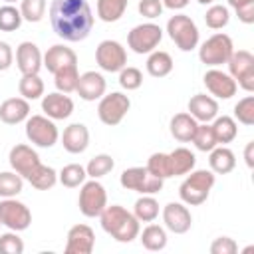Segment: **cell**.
Masks as SVG:
<instances>
[{
	"label": "cell",
	"instance_id": "cell-1",
	"mask_svg": "<svg viewBox=\"0 0 254 254\" xmlns=\"http://www.w3.org/2000/svg\"><path fill=\"white\" fill-rule=\"evenodd\" d=\"M52 30L65 42H81L93 28V12L87 0H52Z\"/></svg>",
	"mask_w": 254,
	"mask_h": 254
},
{
	"label": "cell",
	"instance_id": "cell-2",
	"mask_svg": "<svg viewBox=\"0 0 254 254\" xmlns=\"http://www.w3.org/2000/svg\"><path fill=\"white\" fill-rule=\"evenodd\" d=\"M99 218H101V228L117 242H131L139 236L141 228L137 216L127 208H123L121 204L105 206Z\"/></svg>",
	"mask_w": 254,
	"mask_h": 254
},
{
	"label": "cell",
	"instance_id": "cell-3",
	"mask_svg": "<svg viewBox=\"0 0 254 254\" xmlns=\"http://www.w3.org/2000/svg\"><path fill=\"white\" fill-rule=\"evenodd\" d=\"M214 173L212 171H206V169H200V171H190V175L181 183L179 187V196L185 204H190V206H198L202 204L208 194H210V189L214 187Z\"/></svg>",
	"mask_w": 254,
	"mask_h": 254
},
{
	"label": "cell",
	"instance_id": "cell-4",
	"mask_svg": "<svg viewBox=\"0 0 254 254\" xmlns=\"http://www.w3.org/2000/svg\"><path fill=\"white\" fill-rule=\"evenodd\" d=\"M167 34L181 52H190L198 46V28L187 14H175L167 22Z\"/></svg>",
	"mask_w": 254,
	"mask_h": 254
},
{
	"label": "cell",
	"instance_id": "cell-5",
	"mask_svg": "<svg viewBox=\"0 0 254 254\" xmlns=\"http://www.w3.org/2000/svg\"><path fill=\"white\" fill-rule=\"evenodd\" d=\"M234 52V46H232V40L228 34H212L208 40H204L198 48V58L202 64L210 65V67H218L222 64L228 62V58L232 56Z\"/></svg>",
	"mask_w": 254,
	"mask_h": 254
},
{
	"label": "cell",
	"instance_id": "cell-6",
	"mask_svg": "<svg viewBox=\"0 0 254 254\" xmlns=\"http://www.w3.org/2000/svg\"><path fill=\"white\" fill-rule=\"evenodd\" d=\"M26 137L36 147L50 149L58 143L60 131H58L54 119H50L46 115H32L26 119Z\"/></svg>",
	"mask_w": 254,
	"mask_h": 254
},
{
	"label": "cell",
	"instance_id": "cell-7",
	"mask_svg": "<svg viewBox=\"0 0 254 254\" xmlns=\"http://www.w3.org/2000/svg\"><path fill=\"white\" fill-rule=\"evenodd\" d=\"M77 206H79V212L87 218H95L103 212V208L107 206V192H105V187L97 181V179H91L87 183L81 185V190H79V198H77Z\"/></svg>",
	"mask_w": 254,
	"mask_h": 254
},
{
	"label": "cell",
	"instance_id": "cell-8",
	"mask_svg": "<svg viewBox=\"0 0 254 254\" xmlns=\"http://www.w3.org/2000/svg\"><path fill=\"white\" fill-rule=\"evenodd\" d=\"M121 187L127 189V190H135V192H141V194H155L163 189V179L159 177H153L147 167H131V169H125L121 173V179H119Z\"/></svg>",
	"mask_w": 254,
	"mask_h": 254
},
{
	"label": "cell",
	"instance_id": "cell-9",
	"mask_svg": "<svg viewBox=\"0 0 254 254\" xmlns=\"http://www.w3.org/2000/svg\"><path fill=\"white\" fill-rule=\"evenodd\" d=\"M131 107V99L121 93V91H111L107 95H103L99 99V105H97V115L101 119V123L109 125V127H115L123 121V117L127 115Z\"/></svg>",
	"mask_w": 254,
	"mask_h": 254
},
{
	"label": "cell",
	"instance_id": "cell-10",
	"mask_svg": "<svg viewBox=\"0 0 254 254\" xmlns=\"http://www.w3.org/2000/svg\"><path fill=\"white\" fill-rule=\"evenodd\" d=\"M228 71L230 77L240 85L244 91H254V56L248 50H238L232 52L228 58Z\"/></svg>",
	"mask_w": 254,
	"mask_h": 254
},
{
	"label": "cell",
	"instance_id": "cell-11",
	"mask_svg": "<svg viewBox=\"0 0 254 254\" xmlns=\"http://www.w3.org/2000/svg\"><path fill=\"white\" fill-rule=\"evenodd\" d=\"M161 40H163V30H161V26H157L153 22L139 24L127 34V46L135 54H151V52H155V48L161 44Z\"/></svg>",
	"mask_w": 254,
	"mask_h": 254
},
{
	"label": "cell",
	"instance_id": "cell-12",
	"mask_svg": "<svg viewBox=\"0 0 254 254\" xmlns=\"http://www.w3.org/2000/svg\"><path fill=\"white\" fill-rule=\"evenodd\" d=\"M30 222H32V212L24 202L16 200L14 196L0 200V224H4L14 232H22L30 226Z\"/></svg>",
	"mask_w": 254,
	"mask_h": 254
},
{
	"label": "cell",
	"instance_id": "cell-13",
	"mask_svg": "<svg viewBox=\"0 0 254 254\" xmlns=\"http://www.w3.org/2000/svg\"><path fill=\"white\" fill-rule=\"evenodd\" d=\"M95 62L103 71L115 73L127 65V52L115 40H103L95 48Z\"/></svg>",
	"mask_w": 254,
	"mask_h": 254
},
{
	"label": "cell",
	"instance_id": "cell-14",
	"mask_svg": "<svg viewBox=\"0 0 254 254\" xmlns=\"http://www.w3.org/2000/svg\"><path fill=\"white\" fill-rule=\"evenodd\" d=\"M8 161H10V167H12L22 179H26V181H28V177L42 165L38 153H36L30 145H26V143L14 145V147L10 149Z\"/></svg>",
	"mask_w": 254,
	"mask_h": 254
},
{
	"label": "cell",
	"instance_id": "cell-15",
	"mask_svg": "<svg viewBox=\"0 0 254 254\" xmlns=\"http://www.w3.org/2000/svg\"><path fill=\"white\" fill-rule=\"evenodd\" d=\"M95 246V232L87 224H75L67 230L65 254H91Z\"/></svg>",
	"mask_w": 254,
	"mask_h": 254
},
{
	"label": "cell",
	"instance_id": "cell-16",
	"mask_svg": "<svg viewBox=\"0 0 254 254\" xmlns=\"http://www.w3.org/2000/svg\"><path fill=\"white\" fill-rule=\"evenodd\" d=\"M202 79H204V85L210 91V95H214L218 99H230L238 89V85L230 77V73H224L222 69H216V67L208 69Z\"/></svg>",
	"mask_w": 254,
	"mask_h": 254
},
{
	"label": "cell",
	"instance_id": "cell-17",
	"mask_svg": "<svg viewBox=\"0 0 254 254\" xmlns=\"http://www.w3.org/2000/svg\"><path fill=\"white\" fill-rule=\"evenodd\" d=\"M163 222H165L167 230H171L175 234H185L190 230L192 216H190V210L183 202H169L163 208Z\"/></svg>",
	"mask_w": 254,
	"mask_h": 254
},
{
	"label": "cell",
	"instance_id": "cell-18",
	"mask_svg": "<svg viewBox=\"0 0 254 254\" xmlns=\"http://www.w3.org/2000/svg\"><path fill=\"white\" fill-rule=\"evenodd\" d=\"M42 111L46 113V117L58 121V119H67L73 113V101L67 93L62 91H54L44 95L42 99Z\"/></svg>",
	"mask_w": 254,
	"mask_h": 254
},
{
	"label": "cell",
	"instance_id": "cell-19",
	"mask_svg": "<svg viewBox=\"0 0 254 254\" xmlns=\"http://www.w3.org/2000/svg\"><path fill=\"white\" fill-rule=\"evenodd\" d=\"M105 89H107V83H105V77L99 73V71H85L79 75V81H77V95L83 99V101H95V99H101L105 95Z\"/></svg>",
	"mask_w": 254,
	"mask_h": 254
},
{
	"label": "cell",
	"instance_id": "cell-20",
	"mask_svg": "<svg viewBox=\"0 0 254 254\" xmlns=\"http://www.w3.org/2000/svg\"><path fill=\"white\" fill-rule=\"evenodd\" d=\"M42 60H44V56L34 42H22L16 48V64H18V69L22 71V75L38 73L40 67L44 65Z\"/></svg>",
	"mask_w": 254,
	"mask_h": 254
},
{
	"label": "cell",
	"instance_id": "cell-21",
	"mask_svg": "<svg viewBox=\"0 0 254 254\" xmlns=\"http://www.w3.org/2000/svg\"><path fill=\"white\" fill-rule=\"evenodd\" d=\"M44 67L50 71V73H56L60 71L62 67H67V65H75L77 64V54L64 46V44H56L52 48H48V52L44 54V60H42Z\"/></svg>",
	"mask_w": 254,
	"mask_h": 254
},
{
	"label": "cell",
	"instance_id": "cell-22",
	"mask_svg": "<svg viewBox=\"0 0 254 254\" xmlns=\"http://www.w3.org/2000/svg\"><path fill=\"white\" fill-rule=\"evenodd\" d=\"M62 145L67 153L71 155H79L87 149L89 145V129L83 123H71L64 129L62 135Z\"/></svg>",
	"mask_w": 254,
	"mask_h": 254
},
{
	"label": "cell",
	"instance_id": "cell-23",
	"mask_svg": "<svg viewBox=\"0 0 254 254\" xmlns=\"http://www.w3.org/2000/svg\"><path fill=\"white\" fill-rule=\"evenodd\" d=\"M30 117V101L24 97H10L0 103V121L18 125Z\"/></svg>",
	"mask_w": 254,
	"mask_h": 254
},
{
	"label": "cell",
	"instance_id": "cell-24",
	"mask_svg": "<svg viewBox=\"0 0 254 254\" xmlns=\"http://www.w3.org/2000/svg\"><path fill=\"white\" fill-rule=\"evenodd\" d=\"M189 113L196 121L208 123L218 115V103L214 97H210L206 93H196L189 99Z\"/></svg>",
	"mask_w": 254,
	"mask_h": 254
},
{
	"label": "cell",
	"instance_id": "cell-25",
	"mask_svg": "<svg viewBox=\"0 0 254 254\" xmlns=\"http://www.w3.org/2000/svg\"><path fill=\"white\" fill-rule=\"evenodd\" d=\"M196 125H198V121L190 115V113H177V115H173V119H171V135L177 139V141H181V143H189L190 139H192V135H194V131H196Z\"/></svg>",
	"mask_w": 254,
	"mask_h": 254
},
{
	"label": "cell",
	"instance_id": "cell-26",
	"mask_svg": "<svg viewBox=\"0 0 254 254\" xmlns=\"http://www.w3.org/2000/svg\"><path fill=\"white\" fill-rule=\"evenodd\" d=\"M210 157H208V165H210V171L216 173V175H228L230 171H234L236 167V157L234 153L228 149V147H214L212 151H208Z\"/></svg>",
	"mask_w": 254,
	"mask_h": 254
},
{
	"label": "cell",
	"instance_id": "cell-27",
	"mask_svg": "<svg viewBox=\"0 0 254 254\" xmlns=\"http://www.w3.org/2000/svg\"><path fill=\"white\" fill-rule=\"evenodd\" d=\"M169 161H171V171H173V177H179V175H189L194 165H196V157L190 149L187 147H177L175 151L169 153Z\"/></svg>",
	"mask_w": 254,
	"mask_h": 254
},
{
	"label": "cell",
	"instance_id": "cell-28",
	"mask_svg": "<svg viewBox=\"0 0 254 254\" xmlns=\"http://www.w3.org/2000/svg\"><path fill=\"white\" fill-rule=\"evenodd\" d=\"M212 131H214V137H216V143L218 145H224V143H230L236 139L238 135V125L234 121V117L230 115H222V117H214V123H212Z\"/></svg>",
	"mask_w": 254,
	"mask_h": 254
},
{
	"label": "cell",
	"instance_id": "cell-29",
	"mask_svg": "<svg viewBox=\"0 0 254 254\" xmlns=\"http://www.w3.org/2000/svg\"><path fill=\"white\" fill-rule=\"evenodd\" d=\"M141 244L143 248L151 250V252H159L167 246V230L159 224H149L143 228L141 232Z\"/></svg>",
	"mask_w": 254,
	"mask_h": 254
},
{
	"label": "cell",
	"instance_id": "cell-30",
	"mask_svg": "<svg viewBox=\"0 0 254 254\" xmlns=\"http://www.w3.org/2000/svg\"><path fill=\"white\" fill-rule=\"evenodd\" d=\"M147 71L153 77H165L173 71V58L167 52H151L147 58Z\"/></svg>",
	"mask_w": 254,
	"mask_h": 254
},
{
	"label": "cell",
	"instance_id": "cell-31",
	"mask_svg": "<svg viewBox=\"0 0 254 254\" xmlns=\"http://www.w3.org/2000/svg\"><path fill=\"white\" fill-rule=\"evenodd\" d=\"M77 81H79L77 64H75V65L62 67L60 71H56V73H54V83H56V89H58V91H62V93H71V91H75Z\"/></svg>",
	"mask_w": 254,
	"mask_h": 254
},
{
	"label": "cell",
	"instance_id": "cell-32",
	"mask_svg": "<svg viewBox=\"0 0 254 254\" xmlns=\"http://www.w3.org/2000/svg\"><path fill=\"white\" fill-rule=\"evenodd\" d=\"M129 0H97V16L103 22H117L125 10Z\"/></svg>",
	"mask_w": 254,
	"mask_h": 254
},
{
	"label": "cell",
	"instance_id": "cell-33",
	"mask_svg": "<svg viewBox=\"0 0 254 254\" xmlns=\"http://www.w3.org/2000/svg\"><path fill=\"white\" fill-rule=\"evenodd\" d=\"M18 91L28 101L40 99L44 95V81L40 79L38 73H26V75H22V79L18 83Z\"/></svg>",
	"mask_w": 254,
	"mask_h": 254
},
{
	"label": "cell",
	"instance_id": "cell-34",
	"mask_svg": "<svg viewBox=\"0 0 254 254\" xmlns=\"http://www.w3.org/2000/svg\"><path fill=\"white\" fill-rule=\"evenodd\" d=\"M133 214L137 216L139 222H153L159 216V202L151 194H143L141 198L135 200Z\"/></svg>",
	"mask_w": 254,
	"mask_h": 254
},
{
	"label": "cell",
	"instance_id": "cell-35",
	"mask_svg": "<svg viewBox=\"0 0 254 254\" xmlns=\"http://www.w3.org/2000/svg\"><path fill=\"white\" fill-rule=\"evenodd\" d=\"M28 183H30L34 189H38V190H48V189H52V187L58 183V173H56V169H52V167H48V165H40V167L28 177Z\"/></svg>",
	"mask_w": 254,
	"mask_h": 254
},
{
	"label": "cell",
	"instance_id": "cell-36",
	"mask_svg": "<svg viewBox=\"0 0 254 254\" xmlns=\"http://www.w3.org/2000/svg\"><path fill=\"white\" fill-rule=\"evenodd\" d=\"M85 177H87L85 167H81V165H77V163L65 165V167L58 173L60 183H62L64 187H67V189H75V187L83 185V183H85Z\"/></svg>",
	"mask_w": 254,
	"mask_h": 254
},
{
	"label": "cell",
	"instance_id": "cell-37",
	"mask_svg": "<svg viewBox=\"0 0 254 254\" xmlns=\"http://www.w3.org/2000/svg\"><path fill=\"white\" fill-rule=\"evenodd\" d=\"M24 179L16 171H4L0 173V196L2 198H12L22 192Z\"/></svg>",
	"mask_w": 254,
	"mask_h": 254
},
{
	"label": "cell",
	"instance_id": "cell-38",
	"mask_svg": "<svg viewBox=\"0 0 254 254\" xmlns=\"http://www.w3.org/2000/svg\"><path fill=\"white\" fill-rule=\"evenodd\" d=\"M190 141L194 143V147L198 151H204V153L212 151L218 145L216 143V137H214V131H212V125H208V123L196 125V131H194V135H192Z\"/></svg>",
	"mask_w": 254,
	"mask_h": 254
},
{
	"label": "cell",
	"instance_id": "cell-39",
	"mask_svg": "<svg viewBox=\"0 0 254 254\" xmlns=\"http://www.w3.org/2000/svg\"><path fill=\"white\" fill-rule=\"evenodd\" d=\"M147 171L153 175V177H159V179H169L173 177V171H171V161H169V153H153L147 161Z\"/></svg>",
	"mask_w": 254,
	"mask_h": 254
},
{
	"label": "cell",
	"instance_id": "cell-40",
	"mask_svg": "<svg viewBox=\"0 0 254 254\" xmlns=\"http://www.w3.org/2000/svg\"><path fill=\"white\" fill-rule=\"evenodd\" d=\"M113 167H115V161L111 159V155L101 153V155H95V157L87 163L85 173H87V177H91V179H99V177H105L107 173H111Z\"/></svg>",
	"mask_w": 254,
	"mask_h": 254
},
{
	"label": "cell",
	"instance_id": "cell-41",
	"mask_svg": "<svg viewBox=\"0 0 254 254\" xmlns=\"http://www.w3.org/2000/svg\"><path fill=\"white\" fill-rule=\"evenodd\" d=\"M22 14L16 6L12 4H4L0 6V30L2 32H14L22 26Z\"/></svg>",
	"mask_w": 254,
	"mask_h": 254
},
{
	"label": "cell",
	"instance_id": "cell-42",
	"mask_svg": "<svg viewBox=\"0 0 254 254\" xmlns=\"http://www.w3.org/2000/svg\"><path fill=\"white\" fill-rule=\"evenodd\" d=\"M230 20V14H228V8L222 6V4H212L206 14H204V24L210 28V30H222Z\"/></svg>",
	"mask_w": 254,
	"mask_h": 254
},
{
	"label": "cell",
	"instance_id": "cell-43",
	"mask_svg": "<svg viewBox=\"0 0 254 254\" xmlns=\"http://www.w3.org/2000/svg\"><path fill=\"white\" fill-rule=\"evenodd\" d=\"M234 121L242 125H254V95L238 99V103L234 105Z\"/></svg>",
	"mask_w": 254,
	"mask_h": 254
},
{
	"label": "cell",
	"instance_id": "cell-44",
	"mask_svg": "<svg viewBox=\"0 0 254 254\" xmlns=\"http://www.w3.org/2000/svg\"><path fill=\"white\" fill-rule=\"evenodd\" d=\"M143 83V73L139 67H133V65H125L121 71H119V85L127 91H133V89H139Z\"/></svg>",
	"mask_w": 254,
	"mask_h": 254
},
{
	"label": "cell",
	"instance_id": "cell-45",
	"mask_svg": "<svg viewBox=\"0 0 254 254\" xmlns=\"http://www.w3.org/2000/svg\"><path fill=\"white\" fill-rule=\"evenodd\" d=\"M46 12V0H22L20 14L28 22H40Z\"/></svg>",
	"mask_w": 254,
	"mask_h": 254
},
{
	"label": "cell",
	"instance_id": "cell-46",
	"mask_svg": "<svg viewBox=\"0 0 254 254\" xmlns=\"http://www.w3.org/2000/svg\"><path fill=\"white\" fill-rule=\"evenodd\" d=\"M24 252V240L14 232L0 234V254H22Z\"/></svg>",
	"mask_w": 254,
	"mask_h": 254
},
{
	"label": "cell",
	"instance_id": "cell-47",
	"mask_svg": "<svg viewBox=\"0 0 254 254\" xmlns=\"http://www.w3.org/2000/svg\"><path fill=\"white\" fill-rule=\"evenodd\" d=\"M228 4L236 10L240 22L254 24V0H228Z\"/></svg>",
	"mask_w": 254,
	"mask_h": 254
},
{
	"label": "cell",
	"instance_id": "cell-48",
	"mask_svg": "<svg viewBox=\"0 0 254 254\" xmlns=\"http://www.w3.org/2000/svg\"><path fill=\"white\" fill-rule=\"evenodd\" d=\"M238 250V244L230 236H218L210 244V254H234Z\"/></svg>",
	"mask_w": 254,
	"mask_h": 254
},
{
	"label": "cell",
	"instance_id": "cell-49",
	"mask_svg": "<svg viewBox=\"0 0 254 254\" xmlns=\"http://www.w3.org/2000/svg\"><path fill=\"white\" fill-rule=\"evenodd\" d=\"M163 8L165 6H163L161 0H139V6H137L139 14L145 16V18H149V20L159 18L163 14Z\"/></svg>",
	"mask_w": 254,
	"mask_h": 254
},
{
	"label": "cell",
	"instance_id": "cell-50",
	"mask_svg": "<svg viewBox=\"0 0 254 254\" xmlns=\"http://www.w3.org/2000/svg\"><path fill=\"white\" fill-rule=\"evenodd\" d=\"M12 60H14L12 46L8 42H0V71L8 69L12 65Z\"/></svg>",
	"mask_w": 254,
	"mask_h": 254
},
{
	"label": "cell",
	"instance_id": "cell-51",
	"mask_svg": "<svg viewBox=\"0 0 254 254\" xmlns=\"http://www.w3.org/2000/svg\"><path fill=\"white\" fill-rule=\"evenodd\" d=\"M161 2L165 8H171V10H183L189 4V0H161Z\"/></svg>",
	"mask_w": 254,
	"mask_h": 254
},
{
	"label": "cell",
	"instance_id": "cell-52",
	"mask_svg": "<svg viewBox=\"0 0 254 254\" xmlns=\"http://www.w3.org/2000/svg\"><path fill=\"white\" fill-rule=\"evenodd\" d=\"M252 151H254V141H250L244 149V159H246V165L252 169L254 167V157H252Z\"/></svg>",
	"mask_w": 254,
	"mask_h": 254
},
{
	"label": "cell",
	"instance_id": "cell-53",
	"mask_svg": "<svg viewBox=\"0 0 254 254\" xmlns=\"http://www.w3.org/2000/svg\"><path fill=\"white\" fill-rule=\"evenodd\" d=\"M196 2H198V4H212L214 0H196Z\"/></svg>",
	"mask_w": 254,
	"mask_h": 254
},
{
	"label": "cell",
	"instance_id": "cell-54",
	"mask_svg": "<svg viewBox=\"0 0 254 254\" xmlns=\"http://www.w3.org/2000/svg\"><path fill=\"white\" fill-rule=\"evenodd\" d=\"M4 2H8V4H12V2H16V0H4Z\"/></svg>",
	"mask_w": 254,
	"mask_h": 254
}]
</instances>
